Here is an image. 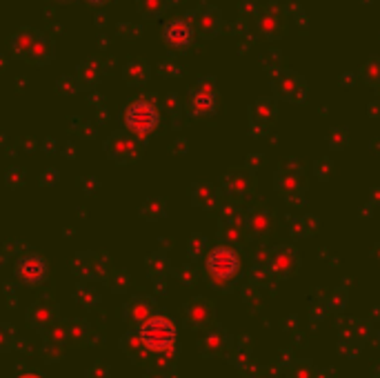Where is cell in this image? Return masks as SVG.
<instances>
[{
    "mask_svg": "<svg viewBox=\"0 0 380 378\" xmlns=\"http://www.w3.org/2000/svg\"><path fill=\"white\" fill-rule=\"evenodd\" d=\"M205 267L211 276L218 278V281H229V278H234L238 270H241V258H238V254L232 247L220 245L209 251Z\"/></svg>",
    "mask_w": 380,
    "mask_h": 378,
    "instance_id": "6da1fadb",
    "label": "cell"
},
{
    "mask_svg": "<svg viewBox=\"0 0 380 378\" xmlns=\"http://www.w3.org/2000/svg\"><path fill=\"white\" fill-rule=\"evenodd\" d=\"M140 339L149 349H167L172 347L176 341V327L169 323L167 318H151L147 323L140 327Z\"/></svg>",
    "mask_w": 380,
    "mask_h": 378,
    "instance_id": "7a4b0ae2",
    "label": "cell"
},
{
    "mask_svg": "<svg viewBox=\"0 0 380 378\" xmlns=\"http://www.w3.org/2000/svg\"><path fill=\"white\" fill-rule=\"evenodd\" d=\"M127 127L136 134H149L158 125V111L147 101H136L125 111Z\"/></svg>",
    "mask_w": 380,
    "mask_h": 378,
    "instance_id": "3957f363",
    "label": "cell"
},
{
    "mask_svg": "<svg viewBox=\"0 0 380 378\" xmlns=\"http://www.w3.org/2000/svg\"><path fill=\"white\" fill-rule=\"evenodd\" d=\"M45 274H47V263L36 254H27L16 263V276L27 285L40 283Z\"/></svg>",
    "mask_w": 380,
    "mask_h": 378,
    "instance_id": "277c9868",
    "label": "cell"
},
{
    "mask_svg": "<svg viewBox=\"0 0 380 378\" xmlns=\"http://www.w3.org/2000/svg\"><path fill=\"white\" fill-rule=\"evenodd\" d=\"M163 36H165V40L169 45L182 47V45H187L191 40V25L187 20H182V18L169 20L165 25V30H163Z\"/></svg>",
    "mask_w": 380,
    "mask_h": 378,
    "instance_id": "5b68a950",
    "label": "cell"
},
{
    "mask_svg": "<svg viewBox=\"0 0 380 378\" xmlns=\"http://www.w3.org/2000/svg\"><path fill=\"white\" fill-rule=\"evenodd\" d=\"M214 107V98L211 96H196L194 98V109L196 111H209Z\"/></svg>",
    "mask_w": 380,
    "mask_h": 378,
    "instance_id": "8992f818",
    "label": "cell"
},
{
    "mask_svg": "<svg viewBox=\"0 0 380 378\" xmlns=\"http://www.w3.org/2000/svg\"><path fill=\"white\" fill-rule=\"evenodd\" d=\"M20 378H40L38 374H25V376H20Z\"/></svg>",
    "mask_w": 380,
    "mask_h": 378,
    "instance_id": "52a82bcc",
    "label": "cell"
},
{
    "mask_svg": "<svg viewBox=\"0 0 380 378\" xmlns=\"http://www.w3.org/2000/svg\"><path fill=\"white\" fill-rule=\"evenodd\" d=\"M91 3H103V0H91Z\"/></svg>",
    "mask_w": 380,
    "mask_h": 378,
    "instance_id": "ba28073f",
    "label": "cell"
}]
</instances>
